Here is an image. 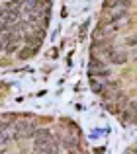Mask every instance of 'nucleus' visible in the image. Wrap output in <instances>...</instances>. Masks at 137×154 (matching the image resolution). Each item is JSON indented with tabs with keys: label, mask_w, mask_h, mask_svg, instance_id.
<instances>
[{
	"label": "nucleus",
	"mask_w": 137,
	"mask_h": 154,
	"mask_svg": "<svg viewBox=\"0 0 137 154\" xmlns=\"http://www.w3.org/2000/svg\"><path fill=\"white\" fill-rule=\"evenodd\" d=\"M126 16H127V12L123 10V8H118V10H114V12H106V14L102 16V23H100V27L102 26H112V23H118V22H122V20H126Z\"/></svg>",
	"instance_id": "f257e3e1"
},
{
	"label": "nucleus",
	"mask_w": 137,
	"mask_h": 154,
	"mask_svg": "<svg viewBox=\"0 0 137 154\" xmlns=\"http://www.w3.org/2000/svg\"><path fill=\"white\" fill-rule=\"evenodd\" d=\"M31 137H33L35 148H37V146H43V144H47V143H51V140H53L49 129H35V131L31 133Z\"/></svg>",
	"instance_id": "f03ea898"
},
{
	"label": "nucleus",
	"mask_w": 137,
	"mask_h": 154,
	"mask_svg": "<svg viewBox=\"0 0 137 154\" xmlns=\"http://www.w3.org/2000/svg\"><path fill=\"white\" fill-rule=\"evenodd\" d=\"M106 8H110V10H114V8H129L133 6V0H106V4H104Z\"/></svg>",
	"instance_id": "7ed1b4c3"
},
{
	"label": "nucleus",
	"mask_w": 137,
	"mask_h": 154,
	"mask_svg": "<svg viewBox=\"0 0 137 154\" xmlns=\"http://www.w3.org/2000/svg\"><path fill=\"white\" fill-rule=\"evenodd\" d=\"M110 76H112V70L110 68H100V70H90V78H108L110 80Z\"/></svg>",
	"instance_id": "20e7f679"
},
{
	"label": "nucleus",
	"mask_w": 137,
	"mask_h": 154,
	"mask_svg": "<svg viewBox=\"0 0 137 154\" xmlns=\"http://www.w3.org/2000/svg\"><path fill=\"white\" fill-rule=\"evenodd\" d=\"M100 68H106V63L100 59H92L90 60V70H100Z\"/></svg>",
	"instance_id": "39448f33"
},
{
	"label": "nucleus",
	"mask_w": 137,
	"mask_h": 154,
	"mask_svg": "<svg viewBox=\"0 0 137 154\" xmlns=\"http://www.w3.org/2000/svg\"><path fill=\"white\" fill-rule=\"evenodd\" d=\"M90 86H92V90H94L96 94H102L104 92V86L98 82V78H90Z\"/></svg>",
	"instance_id": "423d86ee"
},
{
	"label": "nucleus",
	"mask_w": 137,
	"mask_h": 154,
	"mask_svg": "<svg viewBox=\"0 0 137 154\" xmlns=\"http://www.w3.org/2000/svg\"><path fill=\"white\" fill-rule=\"evenodd\" d=\"M33 53H35L33 49H30V47L26 45V49H22V51H20V59H27V57H31Z\"/></svg>",
	"instance_id": "0eeeda50"
}]
</instances>
